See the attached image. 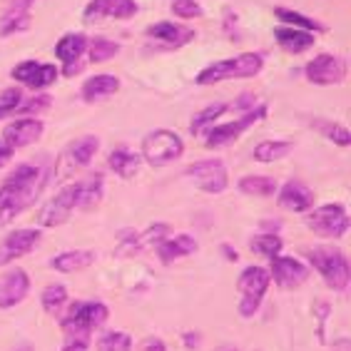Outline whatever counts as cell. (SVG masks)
<instances>
[{"instance_id":"obj_1","label":"cell","mask_w":351,"mask_h":351,"mask_svg":"<svg viewBox=\"0 0 351 351\" xmlns=\"http://www.w3.org/2000/svg\"><path fill=\"white\" fill-rule=\"evenodd\" d=\"M47 184V169L40 165L23 162L0 182V230L13 224L30 210Z\"/></svg>"},{"instance_id":"obj_2","label":"cell","mask_w":351,"mask_h":351,"mask_svg":"<svg viewBox=\"0 0 351 351\" xmlns=\"http://www.w3.org/2000/svg\"><path fill=\"white\" fill-rule=\"evenodd\" d=\"M264 70V55L262 53H242L227 60L210 62L195 75L197 85H217V82L227 80H247V77H257Z\"/></svg>"},{"instance_id":"obj_3","label":"cell","mask_w":351,"mask_h":351,"mask_svg":"<svg viewBox=\"0 0 351 351\" xmlns=\"http://www.w3.org/2000/svg\"><path fill=\"white\" fill-rule=\"evenodd\" d=\"M304 259L309 262V267H314L319 271V277L324 279V284L331 291L344 294L349 289L351 267L341 250H334V247H309V250H304Z\"/></svg>"},{"instance_id":"obj_4","label":"cell","mask_w":351,"mask_h":351,"mask_svg":"<svg viewBox=\"0 0 351 351\" xmlns=\"http://www.w3.org/2000/svg\"><path fill=\"white\" fill-rule=\"evenodd\" d=\"M184 155V142L175 130L157 128L142 137L140 157L152 167H167Z\"/></svg>"},{"instance_id":"obj_5","label":"cell","mask_w":351,"mask_h":351,"mask_svg":"<svg viewBox=\"0 0 351 351\" xmlns=\"http://www.w3.org/2000/svg\"><path fill=\"white\" fill-rule=\"evenodd\" d=\"M269 271L264 267H244L242 274L237 277V291H239V304L237 311L242 319H252L262 306L267 291H269Z\"/></svg>"},{"instance_id":"obj_6","label":"cell","mask_w":351,"mask_h":351,"mask_svg":"<svg viewBox=\"0 0 351 351\" xmlns=\"http://www.w3.org/2000/svg\"><path fill=\"white\" fill-rule=\"evenodd\" d=\"M110 317V309L102 302H75L60 319V329L65 337H90L100 329Z\"/></svg>"},{"instance_id":"obj_7","label":"cell","mask_w":351,"mask_h":351,"mask_svg":"<svg viewBox=\"0 0 351 351\" xmlns=\"http://www.w3.org/2000/svg\"><path fill=\"white\" fill-rule=\"evenodd\" d=\"M97 149H100V137L95 135H82L70 142V145H65L62 152L58 155V160H55L53 180L62 182V180L73 177L75 172H80L82 167H88L95 160V155H97Z\"/></svg>"},{"instance_id":"obj_8","label":"cell","mask_w":351,"mask_h":351,"mask_svg":"<svg viewBox=\"0 0 351 351\" xmlns=\"http://www.w3.org/2000/svg\"><path fill=\"white\" fill-rule=\"evenodd\" d=\"M267 112H269V108H267L264 102H259V105H254L252 110H247V112H242L239 117H234L232 122L212 125V128L204 132V147L217 149V147H224V145L239 140L247 130L254 128L257 122H262L264 117H267Z\"/></svg>"},{"instance_id":"obj_9","label":"cell","mask_w":351,"mask_h":351,"mask_svg":"<svg viewBox=\"0 0 351 351\" xmlns=\"http://www.w3.org/2000/svg\"><path fill=\"white\" fill-rule=\"evenodd\" d=\"M306 227L317 237H324V239H341V237L349 232V215H346V207L339 202L311 207V210L306 212Z\"/></svg>"},{"instance_id":"obj_10","label":"cell","mask_w":351,"mask_h":351,"mask_svg":"<svg viewBox=\"0 0 351 351\" xmlns=\"http://www.w3.org/2000/svg\"><path fill=\"white\" fill-rule=\"evenodd\" d=\"M77 204H80V189H77V182L73 184H65V187L53 195L43 204L40 210H38V224L40 227H47V230H55V227H62V224L68 222L73 212L77 210Z\"/></svg>"},{"instance_id":"obj_11","label":"cell","mask_w":351,"mask_h":351,"mask_svg":"<svg viewBox=\"0 0 351 351\" xmlns=\"http://www.w3.org/2000/svg\"><path fill=\"white\" fill-rule=\"evenodd\" d=\"M184 177L192 180L197 184V189H202L207 195H222L224 189L230 187V172H227V165L219 157L199 160V162L189 165L184 169Z\"/></svg>"},{"instance_id":"obj_12","label":"cell","mask_w":351,"mask_h":351,"mask_svg":"<svg viewBox=\"0 0 351 351\" xmlns=\"http://www.w3.org/2000/svg\"><path fill=\"white\" fill-rule=\"evenodd\" d=\"M304 77L311 85H339L346 77V60L341 55L322 53L304 65Z\"/></svg>"},{"instance_id":"obj_13","label":"cell","mask_w":351,"mask_h":351,"mask_svg":"<svg viewBox=\"0 0 351 351\" xmlns=\"http://www.w3.org/2000/svg\"><path fill=\"white\" fill-rule=\"evenodd\" d=\"M40 242H43L40 230H33V227L13 230L10 234L3 237V242H0V267H8V264H13L15 259H23Z\"/></svg>"},{"instance_id":"obj_14","label":"cell","mask_w":351,"mask_h":351,"mask_svg":"<svg viewBox=\"0 0 351 351\" xmlns=\"http://www.w3.org/2000/svg\"><path fill=\"white\" fill-rule=\"evenodd\" d=\"M58 75H60V70L55 68L53 62H38V60H23L10 70V77L30 90L50 88L58 80Z\"/></svg>"},{"instance_id":"obj_15","label":"cell","mask_w":351,"mask_h":351,"mask_svg":"<svg viewBox=\"0 0 351 351\" xmlns=\"http://www.w3.org/2000/svg\"><path fill=\"white\" fill-rule=\"evenodd\" d=\"M149 43H155L157 47L162 50H177V47H184L187 43H192L197 38V33L192 27L182 25V23L175 21H160L155 25H149L145 30Z\"/></svg>"},{"instance_id":"obj_16","label":"cell","mask_w":351,"mask_h":351,"mask_svg":"<svg viewBox=\"0 0 351 351\" xmlns=\"http://www.w3.org/2000/svg\"><path fill=\"white\" fill-rule=\"evenodd\" d=\"M269 279L279 289H299L309 279V267L294 257H274L269 259Z\"/></svg>"},{"instance_id":"obj_17","label":"cell","mask_w":351,"mask_h":351,"mask_svg":"<svg viewBox=\"0 0 351 351\" xmlns=\"http://www.w3.org/2000/svg\"><path fill=\"white\" fill-rule=\"evenodd\" d=\"M43 132H45V122L40 117H18V120L8 122L0 140L5 142L8 147L21 149L35 145L43 137Z\"/></svg>"},{"instance_id":"obj_18","label":"cell","mask_w":351,"mask_h":351,"mask_svg":"<svg viewBox=\"0 0 351 351\" xmlns=\"http://www.w3.org/2000/svg\"><path fill=\"white\" fill-rule=\"evenodd\" d=\"M140 5L135 0H90L85 10H82V21L97 23L105 18H115V21H130L135 18Z\"/></svg>"},{"instance_id":"obj_19","label":"cell","mask_w":351,"mask_h":351,"mask_svg":"<svg viewBox=\"0 0 351 351\" xmlns=\"http://www.w3.org/2000/svg\"><path fill=\"white\" fill-rule=\"evenodd\" d=\"M30 294V277L23 267H13L0 277V309H15Z\"/></svg>"},{"instance_id":"obj_20","label":"cell","mask_w":351,"mask_h":351,"mask_svg":"<svg viewBox=\"0 0 351 351\" xmlns=\"http://www.w3.org/2000/svg\"><path fill=\"white\" fill-rule=\"evenodd\" d=\"M314 199H317V195H314L304 182H299V180H289V182H284L282 187H277V202H279V207L287 212L306 215V212L314 207Z\"/></svg>"},{"instance_id":"obj_21","label":"cell","mask_w":351,"mask_h":351,"mask_svg":"<svg viewBox=\"0 0 351 351\" xmlns=\"http://www.w3.org/2000/svg\"><path fill=\"white\" fill-rule=\"evenodd\" d=\"M88 53V38L82 33H65L55 43V58L62 65V75H73L80 68V58Z\"/></svg>"},{"instance_id":"obj_22","label":"cell","mask_w":351,"mask_h":351,"mask_svg":"<svg viewBox=\"0 0 351 351\" xmlns=\"http://www.w3.org/2000/svg\"><path fill=\"white\" fill-rule=\"evenodd\" d=\"M197 250H199V242H197L192 234H172V237H167L155 252H157V259L162 264H172V262H177V259H184V257H189V254H195Z\"/></svg>"},{"instance_id":"obj_23","label":"cell","mask_w":351,"mask_h":351,"mask_svg":"<svg viewBox=\"0 0 351 351\" xmlns=\"http://www.w3.org/2000/svg\"><path fill=\"white\" fill-rule=\"evenodd\" d=\"M274 40H277V45L282 47L284 53L302 55V53H306V50L314 47L317 35L306 33V30H297V27L279 25V27H274Z\"/></svg>"},{"instance_id":"obj_24","label":"cell","mask_w":351,"mask_h":351,"mask_svg":"<svg viewBox=\"0 0 351 351\" xmlns=\"http://www.w3.org/2000/svg\"><path fill=\"white\" fill-rule=\"evenodd\" d=\"M117 90H120V77L102 73V75H93V77H88V80L82 82L80 95L85 102H100V100H108L110 95H115Z\"/></svg>"},{"instance_id":"obj_25","label":"cell","mask_w":351,"mask_h":351,"mask_svg":"<svg viewBox=\"0 0 351 351\" xmlns=\"http://www.w3.org/2000/svg\"><path fill=\"white\" fill-rule=\"evenodd\" d=\"M95 264V252L93 250H68L60 252L50 259V267L60 274H75V271L90 269Z\"/></svg>"},{"instance_id":"obj_26","label":"cell","mask_w":351,"mask_h":351,"mask_svg":"<svg viewBox=\"0 0 351 351\" xmlns=\"http://www.w3.org/2000/svg\"><path fill=\"white\" fill-rule=\"evenodd\" d=\"M140 162H142L140 152L125 147V145H122V147H115L108 155V167L112 169L120 180H132V177L140 172Z\"/></svg>"},{"instance_id":"obj_27","label":"cell","mask_w":351,"mask_h":351,"mask_svg":"<svg viewBox=\"0 0 351 351\" xmlns=\"http://www.w3.org/2000/svg\"><path fill=\"white\" fill-rule=\"evenodd\" d=\"M35 0H13V5L3 15L0 21V35L8 38L13 33H23L27 25H30V8H33Z\"/></svg>"},{"instance_id":"obj_28","label":"cell","mask_w":351,"mask_h":351,"mask_svg":"<svg viewBox=\"0 0 351 351\" xmlns=\"http://www.w3.org/2000/svg\"><path fill=\"white\" fill-rule=\"evenodd\" d=\"M77 189H80V204H77V210L82 212L95 210L102 202V195H105V177L100 172H93L85 180H77Z\"/></svg>"},{"instance_id":"obj_29","label":"cell","mask_w":351,"mask_h":351,"mask_svg":"<svg viewBox=\"0 0 351 351\" xmlns=\"http://www.w3.org/2000/svg\"><path fill=\"white\" fill-rule=\"evenodd\" d=\"M274 18H277L282 25L297 27V30H306V33H311V35L324 30V25H322L319 21H314V18H309V15L299 13V10H291V8H284V5L274 8Z\"/></svg>"},{"instance_id":"obj_30","label":"cell","mask_w":351,"mask_h":351,"mask_svg":"<svg viewBox=\"0 0 351 351\" xmlns=\"http://www.w3.org/2000/svg\"><path fill=\"white\" fill-rule=\"evenodd\" d=\"M277 180L264 175H247L237 182V189L247 197H274L277 195Z\"/></svg>"},{"instance_id":"obj_31","label":"cell","mask_w":351,"mask_h":351,"mask_svg":"<svg viewBox=\"0 0 351 351\" xmlns=\"http://www.w3.org/2000/svg\"><path fill=\"white\" fill-rule=\"evenodd\" d=\"M291 149H294V142H287V140H264L259 142L252 157L262 165H269V162H279L284 157L289 155Z\"/></svg>"},{"instance_id":"obj_32","label":"cell","mask_w":351,"mask_h":351,"mask_svg":"<svg viewBox=\"0 0 351 351\" xmlns=\"http://www.w3.org/2000/svg\"><path fill=\"white\" fill-rule=\"evenodd\" d=\"M227 110H230L227 102H215V105L202 108L195 117H192V122H189V132H192V135H204V132H207V130H210Z\"/></svg>"},{"instance_id":"obj_33","label":"cell","mask_w":351,"mask_h":351,"mask_svg":"<svg viewBox=\"0 0 351 351\" xmlns=\"http://www.w3.org/2000/svg\"><path fill=\"white\" fill-rule=\"evenodd\" d=\"M68 299H70V294H68V287H65V284H47L40 294V304L47 314H53L55 317V314H60V311L65 309Z\"/></svg>"},{"instance_id":"obj_34","label":"cell","mask_w":351,"mask_h":351,"mask_svg":"<svg viewBox=\"0 0 351 351\" xmlns=\"http://www.w3.org/2000/svg\"><path fill=\"white\" fill-rule=\"evenodd\" d=\"M250 247L257 254H262V257H267V259H274V257H279L282 254V250H284V239L277 234V232H262V234H254L250 239Z\"/></svg>"},{"instance_id":"obj_35","label":"cell","mask_w":351,"mask_h":351,"mask_svg":"<svg viewBox=\"0 0 351 351\" xmlns=\"http://www.w3.org/2000/svg\"><path fill=\"white\" fill-rule=\"evenodd\" d=\"M120 53V43L115 40H108V38H93V40H88V53L90 55V62H108L112 60L115 55Z\"/></svg>"},{"instance_id":"obj_36","label":"cell","mask_w":351,"mask_h":351,"mask_svg":"<svg viewBox=\"0 0 351 351\" xmlns=\"http://www.w3.org/2000/svg\"><path fill=\"white\" fill-rule=\"evenodd\" d=\"M97 351H132V337L122 329L105 331L97 339Z\"/></svg>"},{"instance_id":"obj_37","label":"cell","mask_w":351,"mask_h":351,"mask_svg":"<svg viewBox=\"0 0 351 351\" xmlns=\"http://www.w3.org/2000/svg\"><path fill=\"white\" fill-rule=\"evenodd\" d=\"M314 128H317L329 142L339 145V147H349V145H351V132H349V128H344V125L326 122V120H317V122H314Z\"/></svg>"},{"instance_id":"obj_38","label":"cell","mask_w":351,"mask_h":351,"mask_svg":"<svg viewBox=\"0 0 351 351\" xmlns=\"http://www.w3.org/2000/svg\"><path fill=\"white\" fill-rule=\"evenodd\" d=\"M137 237H140V244H142V252L145 250H152V247H160V244L167 239V237H172V227L165 222H157L152 224V227H147L145 232H137Z\"/></svg>"},{"instance_id":"obj_39","label":"cell","mask_w":351,"mask_h":351,"mask_svg":"<svg viewBox=\"0 0 351 351\" xmlns=\"http://www.w3.org/2000/svg\"><path fill=\"white\" fill-rule=\"evenodd\" d=\"M53 105V97L45 93L40 95H33V97H23V102L18 105V110H15V115H43L47 108Z\"/></svg>"},{"instance_id":"obj_40","label":"cell","mask_w":351,"mask_h":351,"mask_svg":"<svg viewBox=\"0 0 351 351\" xmlns=\"http://www.w3.org/2000/svg\"><path fill=\"white\" fill-rule=\"evenodd\" d=\"M169 10L180 21H192V18H202L204 15V8L197 0H172Z\"/></svg>"},{"instance_id":"obj_41","label":"cell","mask_w":351,"mask_h":351,"mask_svg":"<svg viewBox=\"0 0 351 351\" xmlns=\"http://www.w3.org/2000/svg\"><path fill=\"white\" fill-rule=\"evenodd\" d=\"M23 102V93L18 88H8L0 93V120H5L8 115H15L18 105Z\"/></svg>"},{"instance_id":"obj_42","label":"cell","mask_w":351,"mask_h":351,"mask_svg":"<svg viewBox=\"0 0 351 351\" xmlns=\"http://www.w3.org/2000/svg\"><path fill=\"white\" fill-rule=\"evenodd\" d=\"M90 349V337H65V344L60 351H88Z\"/></svg>"},{"instance_id":"obj_43","label":"cell","mask_w":351,"mask_h":351,"mask_svg":"<svg viewBox=\"0 0 351 351\" xmlns=\"http://www.w3.org/2000/svg\"><path fill=\"white\" fill-rule=\"evenodd\" d=\"M137 351H167V344H165L160 337H147V339H142L140 341Z\"/></svg>"},{"instance_id":"obj_44","label":"cell","mask_w":351,"mask_h":351,"mask_svg":"<svg viewBox=\"0 0 351 351\" xmlns=\"http://www.w3.org/2000/svg\"><path fill=\"white\" fill-rule=\"evenodd\" d=\"M254 105H257V95H254V93H242V97H239L237 102H232L230 108H232V110H242V112H247V110H252Z\"/></svg>"},{"instance_id":"obj_45","label":"cell","mask_w":351,"mask_h":351,"mask_svg":"<svg viewBox=\"0 0 351 351\" xmlns=\"http://www.w3.org/2000/svg\"><path fill=\"white\" fill-rule=\"evenodd\" d=\"M182 341L187 349H199V344H202V334H199V331H184Z\"/></svg>"},{"instance_id":"obj_46","label":"cell","mask_w":351,"mask_h":351,"mask_svg":"<svg viewBox=\"0 0 351 351\" xmlns=\"http://www.w3.org/2000/svg\"><path fill=\"white\" fill-rule=\"evenodd\" d=\"M13 155H15V149H13V147H8L5 142L0 140V169H3L8 162H10V160H13Z\"/></svg>"},{"instance_id":"obj_47","label":"cell","mask_w":351,"mask_h":351,"mask_svg":"<svg viewBox=\"0 0 351 351\" xmlns=\"http://www.w3.org/2000/svg\"><path fill=\"white\" fill-rule=\"evenodd\" d=\"M219 252H222V254H224V259H227V262H237V259H239V254H237V250H232L230 244H222V247H219Z\"/></svg>"},{"instance_id":"obj_48","label":"cell","mask_w":351,"mask_h":351,"mask_svg":"<svg viewBox=\"0 0 351 351\" xmlns=\"http://www.w3.org/2000/svg\"><path fill=\"white\" fill-rule=\"evenodd\" d=\"M10 351H35V346L30 341H21V344H15Z\"/></svg>"},{"instance_id":"obj_49","label":"cell","mask_w":351,"mask_h":351,"mask_svg":"<svg viewBox=\"0 0 351 351\" xmlns=\"http://www.w3.org/2000/svg\"><path fill=\"white\" fill-rule=\"evenodd\" d=\"M215 351H239V346H234V344H222V346H217Z\"/></svg>"},{"instance_id":"obj_50","label":"cell","mask_w":351,"mask_h":351,"mask_svg":"<svg viewBox=\"0 0 351 351\" xmlns=\"http://www.w3.org/2000/svg\"><path fill=\"white\" fill-rule=\"evenodd\" d=\"M341 346H344L341 351H349V341H346V339H344V344H341Z\"/></svg>"}]
</instances>
